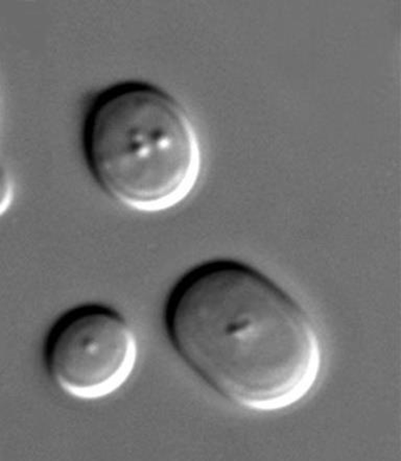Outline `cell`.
Wrapping results in <instances>:
<instances>
[{
  "label": "cell",
  "mask_w": 401,
  "mask_h": 461,
  "mask_svg": "<svg viewBox=\"0 0 401 461\" xmlns=\"http://www.w3.org/2000/svg\"><path fill=\"white\" fill-rule=\"evenodd\" d=\"M163 319L184 364L233 404L285 410L317 384L322 347L311 316L247 263L221 258L190 268L169 292Z\"/></svg>",
  "instance_id": "6da1fadb"
},
{
  "label": "cell",
  "mask_w": 401,
  "mask_h": 461,
  "mask_svg": "<svg viewBox=\"0 0 401 461\" xmlns=\"http://www.w3.org/2000/svg\"><path fill=\"white\" fill-rule=\"evenodd\" d=\"M82 146L104 193L141 212L178 206L200 179L202 149L192 118L173 95L147 82L100 92L85 115Z\"/></svg>",
  "instance_id": "7a4b0ae2"
},
{
  "label": "cell",
  "mask_w": 401,
  "mask_h": 461,
  "mask_svg": "<svg viewBox=\"0 0 401 461\" xmlns=\"http://www.w3.org/2000/svg\"><path fill=\"white\" fill-rule=\"evenodd\" d=\"M138 357L133 328L107 305L84 304L59 318L46 336V373L69 396L97 400L114 393L132 375Z\"/></svg>",
  "instance_id": "3957f363"
},
{
  "label": "cell",
  "mask_w": 401,
  "mask_h": 461,
  "mask_svg": "<svg viewBox=\"0 0 401 461\" xmlns=\"http://www.w3.org/2000/svg\"><path fill=\"white\" fill-rule=\"evenodd\" d=\"M14 200V185L8 171L0 164V216L4 215Z\"/></svg>",
  "instance_id": "277c9868"
}]
</instances>
